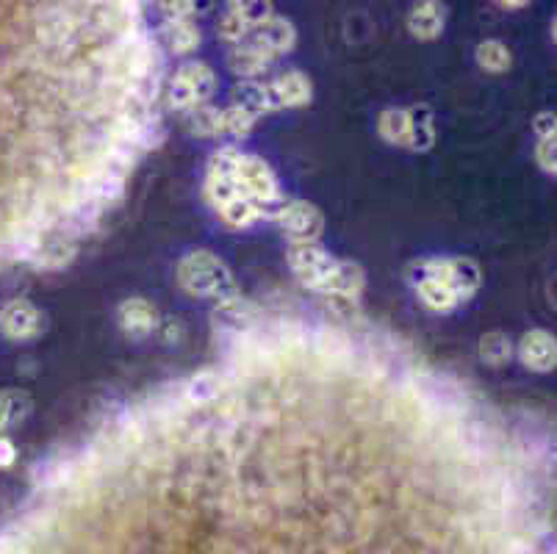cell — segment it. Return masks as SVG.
<instances>
[{
  "label": "cell",
  "instance_id": "cell-1",
  "mask_svg": "<svg viewBox=\"0 0 557 554\" xmlns=\"http://www.w3.org/2000/svg\"><path fill=\"white\" fill-rule=\"evenodd\" d=\"M416 397L441 422H458L469 408L466 391L441 374H416Z\"/></svg>",
  "mask_w": 557,
  "mask_h": 554
},
{
  "label": "cell",
  "instance_id": "cell-2",
  "mask_svg": "<svg viewBox=\"0 0 557 554\" xmlns=\"http://www.w3.org/2000/svg\"><path fill=\"white\" fill-rule=\"evenodd\" d=\"M0 327L9 338H31L37 336L39 330L45 327V319L39 314L31 302H9L0 314Z\"/></svg>",
  "mask_w": 557,
  "mask_h": 554
},
{
  "label": "cell",
  "instance_id": "cell-3",
  "mask_svg": "<svg viewBox=\"0 0 557 554\" xmlns=\"http://www.w3.org/2000/svg\"><path fill=\"white\" fill-rule=\"evenodd\" d=\"M521 358L533 369H549L555 363V341L541 330H535L521 341Z\"/></svg>",
  "mask_w": 557,
  "mask_h": 554
},
{
  "label": "cell",
  "instance_id": "cell-4",
  "mask_svg": "<svg viewBox=\"0 0 557 554\" xmlns=\"http://www.w3.org/2000/svg\"><path fill=\"white\" fill-rule=\"evenodd\" d=\"M122 325L128 327L131 333H136V336H142V333H147L150 327L156 325V311L147 305V302L142 300H131L122 305Z\"/></svg>",
  "mask_w": 557,
  "mask_h": 554
},
{
  "label": "cell",
  "instance_id": "cell-5",
  "mask_svg": "<svg viewBox=\"0 0 557 554\" xmlns=\"http://www.w3.org/2000/svg\"><path fill=\"white\" fill-rule=\"evenodd\" d=\"M219 391H222V380H219V374L203 372L186 383V388H183V399L200 405V402H208V399L219 397Z\"/></svg>",
  "mask_w": 557,
  "mask_h": 554
},
{
  "label": "cell",
  "instance_id": "cell-6",
  "mask_svg": "<svg viewBox=\"0 0 557 554\" xmlns=\"http://www.w3.org/2000/svg\"><path fill=\"white\" fill-rule=\"evenodd\" d=\"M483 358L488 363H505L510 358V341L502 333H491V336L483 338Z\"/></svg>",
  "mask_w": 557,
  "mask_h": 554
},
{
  "label": "cell",
  "instance_id": "cell-7",
  "mask_svg": "<svg viewBox=\"0 0 557 554\" xmlns=\"http://www.w3.org/2000/svg\"><path fill=\"white\" fill-rule=\"evenodd\" d=\"M480 61H483L485 67H491V70H502L505 64H508V50L497 45V42H488L480 48Z\"/></svg>",
  "mask_w": 557,
  "mask_h": 554
},
{
  "label": "cell",
  "instance_id": "cell-8",
  "mask_svg": "<svg viewBox=\"0 0 557 554\" xmlns=\"http://www.w3.org/2000/svg\"><path fill=\"white\" fill-rule=\"evenodd\" d=\"M20 402H28V399H25L23 394H0V430L17 419V408H20Z\"/></svg>",
  "mask_w": 557,
  "mask_h": 554
},
{
  "label": "cell",
  "instance_id": "cell-9",
  "mask_svg": "<svg viewBox=\"0 0 557 554\" xmlns=\"http://www.w3.org/2000/svg\"><path fill=\"white\" fill-rule=\"evenodd\" d=\"M14 460V446L6 441V438H0V466H6V463H12Z\"/></svg>",
  "mask_w": 557,
  "mask_h": 554
}]
</instances>
